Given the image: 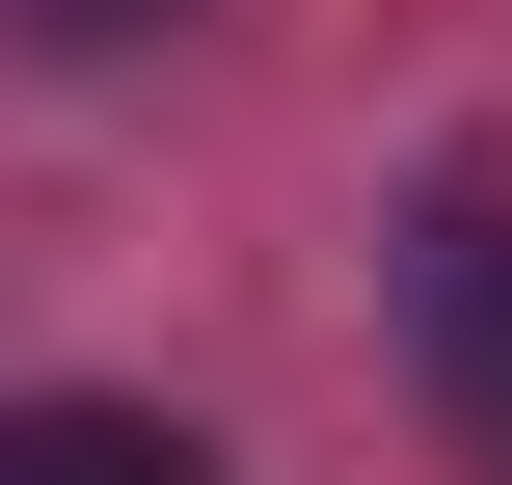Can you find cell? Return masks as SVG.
Masks as SVG:
<instances>
[{"mask_svg":"<svg viewBox=\"0 0 512 485\" xmlns=\"http://www.w3.org/2000/svg\"><path fill=\"white\" fill-rule=\"evenodd\" d=\"M0 485H216L162 405H0Z\"/></svg>","mask_w":512,"mask_h":485,"instance_id":"7a4b0ae2","label":"cell"},{"mask_svg":"<svg viewBox=\"0 0 512 485\" xmlns=\"http://www.w3.org/2000/svg\"><path fill=\"white\" fill-rule=\"evenodd\" d=\"M405 324H432V405H459V459H512V189H486V162L432 189V243H405Z\"/></svg>","mask_w":512,"mask_h":485,"instance_id":"6da1fadb","label":"cell"},{"mask_svg":"<svg viewBox=\"0 0 512 485\" xmlns=\"http://www.w3.org/2000/svg\"><path fill=\"white\" fill-rule=\"evenodd\" d=\"M54 27H162V0H54Z\"/></svg>","mask_w":512,"mask_h":485,"instance_id":"3957f363","label":"cell"}]
</instances>
